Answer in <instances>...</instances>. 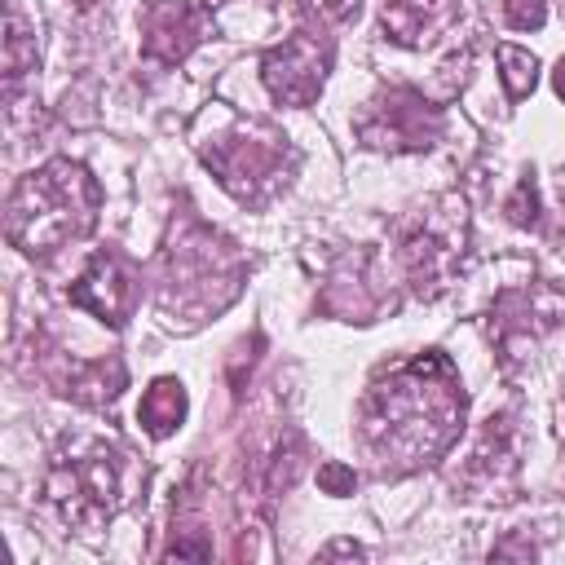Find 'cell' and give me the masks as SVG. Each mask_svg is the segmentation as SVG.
I'll return each instance as SVG.
<instances>
[{
  "mask_svg": "<svg viewBox=\"0 0 565 565\" xmlns=\"http://www.w3.org/2000/svg\"><path fill=\"white\" fill-rule=\"evenodd\" d=\"M102 185L75 159H49L26 172L4 207V234L26 256H53L57 247L84 238L97 225Z\"/></svg>",
  "mask_w": 565,
  "mask_h": 565,
  "instance_id": "obj_2",
  "label": "cell"
},
{
  "mask_svg": "<svg viewBox=\"0 0 565 565\" xmlns=\"http://www.w3.org/2000/svg\"><path fill=\"white\" fill-rule=\"evenodd\" d=\"M282 159H287L282 137L265 132V128H234V132L216 137L212 146H203V163L243 203H256L265 190H274L282 181Z\"/></svg>",
  "mask_w": 565,
  "mask_h": 565,
  "instance_id": "obj_5",
  "label": "cell"
},
{
  "mask_svg": "<svg viewBox=\"0 0 565 565\" xmlns=\"http://www.w3.org/2000/svg\"><path fill=\"white\" fill-rule=\"evenodd\" d=\"M207 35V9L190 0H146L141 9V53L154 66H177Z\"/></svg>",
  "mask_w": 565,
  "mask_h": 565,
  "instance_id": "obj_9",
  "label": "cell"
},
{
  "mask_svg": "<svg viewBox=\"0 0 565 565\" xmlns=\"http://www.w3.org/2000/svg\"><path fill=\"white\" fill-rule=\"evenodd\" d=\"M459 424H463V388L450 358L437 349L375 380L362 406V437L380 459V468L388 472H411L419 463H433L459 437Z\"/></svg>",
  "mask_w": 565,
  "mask_h": 565,
  "instance_id": "obj_1",
  "label": "cell"
},
{
  "mask_svg": "<svg viewBox=\"0 0 565 565\" xmlns=\"http://www.w3.org/2000/svg\"><path fill=\"white\" fill-rule=\"evenodd\" d=\"M402 256H406V274H411V282H415V291H419V296H437V291L450 282L455 247H450L441 234H433V230L411 234Z\"/></svg>",
  "mask_w": 565,
  "mask_h": 565,
  "instance_id": "obj_11",
  "label": "cell"
},
{
  "mask_svg": "<svg viewBox=\"0 0 565 565\" xmlns=\"http://www.w3.org/2000/svg\"><path fill=\"white\" fill-rule=\"evenodd\" d=\"M494 57H499V79H503L508 97H512V102L530 97L534 84H539V57H534L530 49H516V44H499Z\"/></svg>",
  "mask_w": 565,
  "mask_h": 565,
  "instance_id": "obj_16",
  "label": "cell"
},
{
  "mask_svg": "<svg viewBox=\"0 0 565 565\" xmlns=\"http://www.w3.org/2000/svg\"><path fill=\"white\" fill-rule=\"evenodd\" d=\"M516 459H512V419L508 415H490L486 428H481V441L472 450V463H468V481H486V490L499 486V472H512Z\"/></svg>",
  "mask_w": 565,
  "mask_h": 565,
  "instance_id": "obj_12",
  "label": "cell"
},
{
  "mask_svg": "<svg viewBox=\"0 0 565 565\" xmlns=\"http://www.w3.org/2000/svg\"><path fill=\"white\" fill-rule=\"evenodd\" d=\"M124 384H128L124 362L102 358V362L75 366V371H71V380H62V393H66V397H75V402H84V406H102V402H115Z\"/></svg>",
  "mask_w": 565,
  "mask_h": 565,
  "instance_id": "obj_14",
  "label": "cell"
},
{
  "mask_svg": "<svg viewBox=\"0 0 565 565\" xmlns=\"http://www.w3.org/2000/svg\"><path fill=\"white\" fill-rule=\"evenodd\" d=\"M137 415H141V428H146L150 437H172V433L181 428V419H185V388H181V380L159 375V380L146 388Z\"/></svg>",
  "mask_w": 565,
  "mask_h": 565,
  "instance_id": "obj_13",
  "label": "cell"
},
{
  "mask_svg": "<svg viewBox=\"0 0 565 565\" xmlns=\"http://www.w3.org/2000/svg\"><path fill=\"white\" fill-rule=\"evenodd\" d=\"M300 4H305V13H313L318 22H349L362 0H300Z\"/></svg>",
  "mask_w": 565,
  "mask_h": 565,
  "instance_id": "obj_20",
  "label": "cell"
},
{
  "mask_svg": "<svg viewBox=\"0 0 565 565\" xmlns=\"http://www.w3.org/2000/svg\"><path fill=\"white\" fill-rule=\"evenodd\" d=\"M494 556H534V547L530 543H499Z\"/></svg>",
  "mask_w": 565,
  "mask_h": 565,
  "instance_id": "obj_22",
  "label": "cell"
},
{
  "mask_svg": "<svg viewBox=\"0 0 565 565\" xmlns=\"http://www.w3.org/2000/svg\"><path fill=\"white\" fill-rule=\"evenodd\" d=\"M322 556H362V547H358V543H349V539H340V543L322 547Z\"/></svg>",
  "mask_w": 565,
  "mask_h": 565,
  "instance_id": "obj_21",
  "label": "cell"
},
{
  "mask_svg": "<svg viewBox=\"0 0 565 565\" xmlns=\"http://www.w3.org/2000/svg\"><path fill=\"white\" fill-rule=\"evenodd\" d=\"M552 88H556V97L565 102V57L556 62V71H552Z\"/></svg>",
  "mask_w": 565,
  "mask_h": 565,
  "instance_id": "obj_23",
  "label": "cell"
},
{
  "mask_svg": "<svg viewBox=\"0 0 565 565\" xmlns=\"http://www.w3.org/2000/svg\"><path fill=\"white\" fill-rule=\"evenodd\" d=\"M358 137L371 150H428L441 137V110L415 88H388L358 119Z\"/></svg>",
  "mask_w": 565,
  "mask_h": 565,
  "instance_id": "obj_6",
  "label": "cell"
},
{
  "mask_svg": "<svg viewBox=\"0 0 565 565\" xmlns=\"http://www.w3.org/2000/svg\"><path fill=\"white\" fill-rule=\"evenodd\" d=\"M503 18L516 31H539L547 22V0H503Z\"/></svg>",
  "mask_w": 565,
  "mask_h": 565,
  "instance_id": "obj_18",
  "label": "cell"
},
{
  "mask_svg": "<svg viewBox=\"0 0 565 565\" xmlns=\"http://www.w3.org/2000/svg\"><path fill=\"white\" fill-rule=\"evenodd\" d=\"M463 18L459 0H384L380 31L402 49H433Z\"/></svg>",
  "mask_w": 565,
  "mask_h": 565,
  "instance_id": "obj_10",
  "label": "cell"
},
{
  "mask_svg": "<svg viewBox=\"0 0 565 565\" xmlns=\"http://www.w3.org/2000/svg\"><path fill=\"white\" fill-rule=\"evenodd\" d=\"M44 503L71 530H102L128 503V455L102 437H71L44 472Z\"/></svg>",
  "mask_w": 565,
  "mask_h": 565,
  "instance_id": "obj_3",
  "label": "cell"
},
{
  "mask_svg": "<svg viewBox=\"0 0 565 565\" xmlns=\"http://www.w3.org/2000/svg\"><path fill=\"white\" fill-rule=\"evenodd\" d=\"M503 212H508L512 225H521V230H539V185H534V177L516 181V190L508 194Z\"/></svg>",
  "mask_w": 565,
  "mask_h": 565,
  "instance_id": "obj_17",
  "label": "cell"
},
{
  "mask_svg": "<svg viewBox=\"0 0 565 565\" xmlns=\"http://www.w3.org/2000/svg\"><path fill=\"white\" fill-rule=\"evenodd\" d=\"M71 305L75 309H88L97 322L106 327H124L132 305H137V274L128 269V260L119 252H97L79 278L71 282Z\"/></svg>",
  "mask_w": 565,
  "mask_h": 565,
  "instance_id": "obj_8",
  "label": "cell"
},
{
  "mask_svg": "<svg viewBox=\"0 0 565 565\" xmlns=\"http://www.w3.org/2000/svg\"><path fill=\"white\" fill-rule=\"evenodd\" d=\"M318 486H322V494H335V499H344V494H353L358 477H353V468H349V463H335V459H327V463L318 468Z\"/></svg>",
  "mask_w": 565,
  "mask_h": 565,
  "instance_id": "obj_19",
  "label": "cell"
},
{
  "mask_svg": "<svg viewBox=\"0 0 565 565\" xmlns=\"http://www.w3.org/2000/svg\"><path fill=\"white\" fill-rule=\"evenodd\" d=\"M327 66H331V44L313 31H291L282 44H274L260 57V79L274 102L309 106L327 84Z\"/></svg>",
  "mask_w": 565,
  "mask_h": 565,
  "instance_id": "obj_7",
  "label": "cell"
},
{
  "mask_svg": "<svg viewBox=\"0 0 565 565\" xmlns=\"http://www.w3.org/2000/svg\"><path fill=\"white\" fill-rule=\"evenodd\" d=\"M31 71H35V31L26 26V18L18 9H9V18H4V84L18 88V79Z\"/></svg>",
  "mask_w": 565,
  "mask_h": 565,
  "instance_id": "obj_15",
  "label": "cell"
},
{
  "mask_svg": "<svg viewBox=\"0 0 565 565\" xmlns=\"http://www.w3.org/2000/svg\"><path fill=\"white\" fill-rule=\"evenodd\" d=\"M212 287L221 291H238V260L225 243H216L207 230H199L194 238H177L168 247V269H163V309L177 313V309H194V313H207V309H221L225 300L212 296Z\"/></svg>",
  "mask_w": 565,
  "mask_h": 565,
  "instance_id": "obj_4",
  "label": "cell"
}]
</instances>
